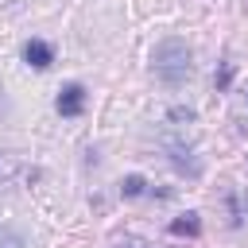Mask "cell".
<instances>
[{
    "instance_id": "cell-2",
    "label": "cell",
    "mask_w": 248,
    "mask_h": 248,
    "mask_svg": "<svg viewBox=\"0 0 248 248\" xmlns=\"http://www.w3.org/2000/svg\"><path fill=\"white\" fill-rule=\"evenodd\" d=\"M163 147L170 151V163H174V167H178L182 174H190V178H198V174H202V163H198V159L190 155V147H182V143H174V140H167Z\"/></svg>"
},
{
    "instance_id": "cell-3",
    "label": "cell",
    "mask_w": 248,
    "mask_h": 248,
    "mask_svg": "<svg viewBox=\"0 0 248 248\" xmlns=\"http://www.w3.org/2000/svg\"><path fill=\"white\" fill-rule=\"evenodd\" d=\"M81 105H85V89L74 81V85H66L62 93H58V112L62 116H78L81 112Z\"/></svg>"
},
{
    "instance_id": "cell-10",
    "label": "cell",
    "mask_w": 248,
    "mask_h": 248,
    "mask_svg": "<svg viewBox=\"0 0 248 248\" xmlns=\"http://www.w3.org/2000/svg\"><path fill=\"white\" fill-rule=\"evenodd\" d=\"M120 248H151L147 240H120Z\"/></svg>"
},
{
    "instance_id": "cell-9",
    "label": "cell",
    "mask_w": 248,
    "mask_h": 248,
    "mask_svg": "<svg viewBox=\"0 0 248 248\" xmlns=\"http://www.w3.org/2000/svg\"><path fill=\"white\" fill-rule=\"evenodd\" d=\"M167 116H170V120H174V124H182V120H186V124H190V120H194V108H182V105H178V108H170V112H167Z\"/></svg>"
},
{
    "instance_id": "cell-6",
    "label": "cell",
    "mask_w": 248,
    "mask_h": 248,
    "mask_svg": "<svg viewBox=\"0 0 248 248\" xmlns=\"http://www.w3.org/2000/svg\"><path fill=\"white\" fill-rule=\"evenodd\" d=\"M0 248H27V240L12 229H0Z\"/></svg>"
},
{
    "instance_id": "cell-4",
    "label": "cell",
    "mask_w": 248,
    "mask_h": 248,
    "mask_svg": "<svg viewBox=\"0 0 248 248\" xmlns=\"http://www.w3.org/2000/svg\"><path fill=\"white\" fill-rule=\"evenodd\" d=\"M23 58H27V62H31L35 70H46V66L54 62V50H50V46H46L43 39H31V43L23 46Z\"/></svg>"
},
{
    "instance_id": "cell-5",
    "label": "cell",
    "mask_w": 248,
    "mask_h": 248,
    "mask_svg": "<svg viewBox=\"0 0 248 248\" xmlns=\"http://www.w3.org/2000/svg\"><path fill=\"white\" fill-rule=\"evenodd\" d=\"M198 229H202L198 213H186V217H178V221L170 225V232H174V236H198Z\"/></svg>"
},
{
    "instance_id": "cell-7",
    "label": "cell",
    "mask_w": 248,
    "mask_h": 248,
    "mask_svg": "<svg viewBox=\"0 0 248 248\" xmlns=\"http://www.w3.org/2000/svg\"><path fill=\"white\" fill-rule=\"evenodd\" d=\"M124 194H128V198L143 194V178H140V174H128V178H124Z\"/></svg>"
},
{
    "instance_id": "cell-1",
    "label": "cell",
    "mask_w": 248,
    "mask_h": 248,
    "mask_svg": "<svg viewBox=\"0 0 248 248\" xmlns=\"http://www.w3.org/2000/svg\"><path fill=\"white\" fill-rule=\"evenodd\" d=\"M151 74H155L163 85L178 89V85L194 74V54H190V46H186L182 39H163V43H155V50H151Z\"/></svg>"
},
{
    "instance_id": "cell-8",
    "label": "cell",
    "mask_w": 248,
    "mask_h": 248,
    "mask_svg": "<svg viewBox=\"0 0 248 248\" xmlns=\"http://www.w3.org/2000/svg\"><path fill=\"white\" fill-rule=\"evenodd\" d=\"M213 81H217V89H229V81H232V62H225V66L217 70V78H213Z\"/></svg>"
}]
</instances>
